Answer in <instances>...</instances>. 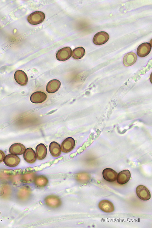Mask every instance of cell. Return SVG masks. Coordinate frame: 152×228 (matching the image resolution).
Masks as SVG:
<instances>
[{
    "mask_svg": "<svg viewBox=\"0 0 152 228\" xmlns=\"http://www.w3.org/2000/svg\"><path fill=\"white\" fill-rule=\"evenodd\" d=\"M45 14L39 11H35L29 15L27 18V21L30 24L36 25L42 22L45 18Z\"/></svg>",
    "mask_w": 152,
    "mask_h": 228,
    "instance_id": "6da1fadb",
    "label": "cell"
},
{
    "mask_svg": "<svg viewBox=\"0 0 152 228\" xmlns=\"http://www.w3.org/2000/svg\"><path fill=\"white\" fill-rule=\"evenodd\" d=\"M72 50L69 47H65L58 50L56 56L57 59L60 61H65L70 58L71 56Z\"/></svg>",
    "mask_w": 152,
    "mask_h": 228,
    "instance_id": "7a4b0ae2",
    "label": "cell"
},
{
    "mask_svg": "<svg viewBox=\"0 0 152 228\" xmlns=\"http://www.w3.org/2000/svg\"><path fill=\"white\" fill-rule=\"evenodd\" d=\"M109 36L105 31H100L96 33L94 36L93 42L96 45H100L105 43L109 40Z\"/></svg>",
    "mask_w": 152,
    "mask_h": 228,
    "instance_id": "3957f363",
    "label": "cell"
},
{
    "mask_svg": "<svg viewBox=\"0 0 152 228\" xmlns=\"http://www.w3.org/2000/svg\"><path fill=\"white\" fill-rule=\"evenodd\" d=\"M136 193L138 197L143 200H148L151 197L149 191L146 187L143 185H140L136 187Z\"/></svg>",
    "mask_w": 152,
    "mask_h": 228,
    "instance_id": "277c9868",
    "label": "cell"
},
{
    "mask_svg": "<svg viewBox=\"0 0 152 228\" xmlns=\"http://www.w3.org/2000/svg\"><path fill=\"white\" fill-rule=\"evenodd\" d=\"M75 145L74 139L69 137L66 138L61 144V150L62 152L67 153L71 151L74 149Z\"/></svg>",
    "mask_w": 152,
    "mask_h": 228,
    "instance_id": "5b68a950",
    "label": "cell"
},
{
    "mask_svg": "<svg viewBox=\"0 0 152 228\" xmlns=\"http://www.w3.org/2000/svg\"><path fill=\"white\" fill-rule=\"evenodd\" d=\"M3 161L7 166L10 167H15L19 164L20 159L17 156L11 154L6 155Z\"/></svg>",
    "mask_w": 152,
    "mask_h": 228,
    "instance_id": "8992f818",
    "label": "cell"
},
{
    "mask_svg": "<svg viewBox=\"0 0 152 228\" xmlns=\"http://www.w3.org/2000/svg\"><path fill=\"white\" fill-rule=\"evenodd\" d=\"M16 82L21 86L26 85L28 82V78L26 73L21 70L16 71L14 75Z\"/></svg>",
    "mask_w": 152,
    "mask_h": 228,
    "instance_id": "52a82bcc",
    "label": "cell"
},
{
    "mask_svg": "<svg viewBox=\"0 0 152 228\" xmlns=\"http://www.w3.org/2000/svg\"><path fill=\"white\" fill-rule=\"evenodd\" d=\"M46 204L48 206L56 208L60 206L61 204L60 199L55 195H50L45 198L44 200Z\"/></svg>",
    "mask_w": 152,
    "mask_h": 228,
    "instance_id": "ba28073f",
    "label": "cell"
},
{
    "mask_svg": "<svg viewBox=\"0 0 152 228\" xmlns=\"http://www.w3.org/2000/svg\"><path fill=\"white\" fill-rule=\"evenodd\" d=\"M151 49L150 43H144L140 45L137 49V54L140 57H144L150 53Z\"/></svg>",
    "mask_w": 152,
    "mask_h": 228,
    "instance_id": "9c48e42d",
    "label": "cell"
},
{
    "mask_svg": "<svg viewBox=\"0 0 152 228\" xmlns=\"http://www.w3.org/2000/svg\"><path fill=\"white\" fill-rule=\"evenodd\" d=\"M118 173L114 170L111 168H106L102 171V175L104 179L106 181L112 182L116 179Z\"/></svg>",
    "mask_w": 152,
    "mask_h": 228,
    "instance_id": "30bf717a",
    "label": "cell"
},
{
    "mask_svg": "<svg viewBox=\"0 0 152 228\" xmlns=\"http://www.w3.org/2000/svg\"><path fill=\"white\" fill-rule=\"evenodd\" d=\"M131 174L128 170H123L117 174L116 180L117 183L121 185L125 184L130 180Z\"/></svg>",
    "mask_w": 152,
    "mask_h": 228,
    "instance_id": "8fae6325",
    "label": "cell"
},
{
    "mask_svg": "<svg viewBox=\"0 0 152 228\" xmlns=\"http://www.w3.org/2000/svg\"><path fill=\"white\" fill-rule=\"evenodd\" d=\"M47 98V95L41 91L33 93L31 95L30 100L34 103H40L44 102Z\"/></svg>",
    "mask_w": 152,
    "mask_h": 228,
    "instance_id": "7c38bea8",
    "label": "cell"
},
{
    "mask_svg": "<svg viewBox=\"0 0 152 228\" xmlns=\"http://www.w3.org/2000/svg\"><path fill=\"white\" fill-rule=\"evenodd\" d=\"M23 157L25 161L30 164L34 163L36 159V154L31 148L26 149L23 153Z\"/></svg>",
    "mask_w": 152,
    "mask_h": 228,
    "instance_id": "4fadbf2b",
    "label": "cell"
},
{
    "mask_svg": "<svg viewBox=\"0 0 152 228\" xmlns=\"http://www.w3.org/2000/svg\"><path fill=\"white\" fill-rule=\"evenodd\" d=\"M26 149V147L22 144L16 143L11 146L9 148V152L11 154L20 155L23 154Z\"/></svg>",
    "mask_w": 152,
    "mask_h": 228,
    "instance_id": "5bb4252c",
    "label": "cell"
},
{
    "mask_svg": "<svg viewBox=\"0 0 152 228\" xmlns=\"http://www.w3.org/2000/svg\"><path fill=\"white\" fill-rule=\"evenodd\" d=\"M98 206L101 210L105 212H111L114 210L113 203L107 200H103L100 201Z\"/></svg>",
    "mask_w": 152,
    "mask_h": 228,
    "instance_id": "9a60e30c",
    "label": "cell"
},
{
    "mask_svg": "<svg viewBox=\"0 0 152 228\" xmlns=\"http://www.w3.org/2000/svg\"><path fill=\"white\" fill-rule=\"evenodd\" d=\"M60 85L61 83L58 80L56 79L51 80L46 86V91L49 93H54L58 90Z\"/></svg>",
    "mask_w": 152,
    "mask_h": 228,
    "instance_id": "2e32d148",
    "label": "cell"
},
{
    "mask_svg": "<svg viewBox=\"0 0 152 228\" xmlns=\"http://www.w3.org/2000/svg\"><path fill=\"white\" fill-rule=\"evenodd\" d=\"M37 158L39 160L43 159L46 156L47 149L46 146L43 143L38 145L36 148Z\"/></svg>",
    "mask_w": 152,
    "mask_h": 228,
    "instance_id": "e0dca14e",
    "label": "cell"
},
{
    "mask_svg": "<svg viewBox=\"0 0 152 228\" xmlns=\"http://www.w3.org/2000/svg\"><path fill=\"white\" fill-rule=\"evenodd\" d=\"M49 149L50 153L54 157H58L61 154V147L60 145L56 142L53 141L50 143Z\"/></svg>",
    "mask_w": 152,
    "mask_h": 228,
    "instance_id": "ac0fdd59",
    "label": "cell"
},
{
    "mask_svg": "<svg viewBox=\"0 0 152 228\" xmlns=\"http://www.w3.org/2000/svg\"><path fill=\"white\" fill-rule=\"evenodd\" d=\"M137 59L136 54L133 52H130L126 54L123 59V63L126 66L133 65L136 62Z\"/></svg>",
    "mask_w": 152,
    "mask_h": 228,
    "instance_id": "d6986e66",
    "label": "cell"
},
{
    "mask_svg": "<svg viewBox=\"0 0 152 228\" xmlns=\"http://www.w3.org/2000/svg\"><path fill=\"white\" fill-rule=\"evenodd\" d=\"M85 53V50L83 47H78L73 50L71 56L75 59H80L84 56Z\"/></svg>",
    "mask_w": 152,
    "mask_h": 228,
    "instance_id": "ffe728a7",
    "label": "cell"
},
{
    "mask_svg": "<svg viewBox=\"0 0 152 228\" xmlns=\"http://www.w3.org/2000/svg\"><path fill=\"white\" fill-rule=\"evenodd\" d=\"M35 184L40 187L46 186L48 183V181L45 176L41 175L36 178L34 181Z\"/></svg>",
    "mask_w": 152,
    "mask_h": 228,
    "instance_id": "44dd1931",
    "label": "cell"
},
{
    "mask_svg": "<svg viewBox=\"0 0 152 228\" xmlns=\"http://www.w3.org/2000/svg\"><path fill=\"white\" fill-rule=\"evenodd\" d=\"M75 179L79 182L85 183L89 181L90 177L87 173H81L77 174L76 175Z\"/></svg>",
    "mask_w": 152,
    "mask_h": 228,
    "instance_id": "7402d4cb",
    "label": "cell"
},
{
    "mask_svg": "<svg viewBox=\"0 0 152 228\" xmlns=\"http://www.w3.org/2000/svg\"><path fill=\"white\" fill-rule=\"evenodd\" d=\"M35 178V174L32 173L27 175L25 177V180L28 182H30L34 180Z\"/></svg>",
    "mask_w": 152,
    "mask_h": 228,
    "instance_id": "603a6c76",
    "label": "cell"
},
{
    "mask_svg": "<svg viewBox=\"0 0 152 228\" xmlns=\"http://www.w3.org/2000/svg\"><path fill=\"white\" fill-rule=\"evenodd\" d=\"M5 154L4 152L2 150H0V163L2 162Z\"/></svg>",
    "mask_w": 152,
    "mask_h": 228,
    "instance_id": "cb8c5ba5",
    "label": "cell"
}]
</instances>
